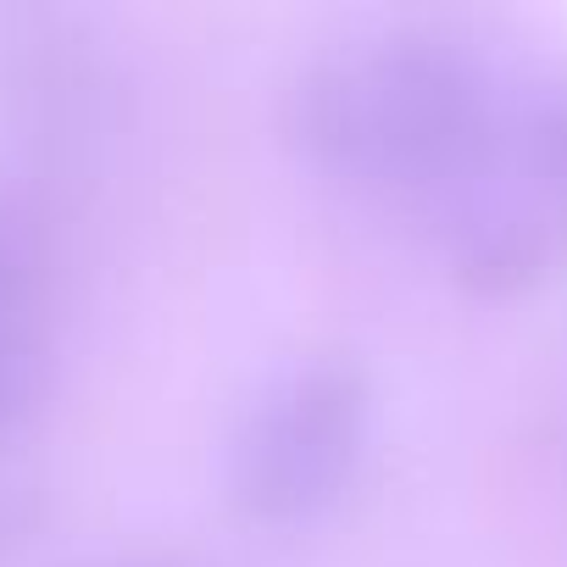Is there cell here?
I'll use <instances>...</instances> for the list:
<instances>
[{"label":"cell","mask_w":567,"mask_h":567,"mask_svg":"<svg viewBox=\"0 0 567 567\" xmlns=\"http://www.w3.org/2000/svg\"><path fill=\"white\" fill-rule=\"evenodd\" d=\"M368 434V384L351 362L318 357L284 373L234 445V495L261 523L312 517L340 495Z\"/></svg>","instance_id":"cell-2"},{"label":"cell","mask_w":567,"mask_h":567,"mask_svg":"<svg viewBox=\"0 0 567 567\" xmlns=\"http://www.w3.org/2000/svg\"><path fill=\"white\" fill-rule=\"evenodd\" d=\"M301 151L334 178L440 200L495 145L484 68L434 34H395L312 62L290 95Z\"/></svg>","instance_id":"cell-1"},{"label":"cell","mask_w":567,"mask_h":567,"mask_svg":"<svg viewBox=\"0 0 567 567\" xmlns=\"http://www.w3.org/2000/svg\"><path fill=\"white\" fill-rule=\"evenodd\" d=\"M534 145H539V167H545V178L567 189V90L539 112V134H534Z\"/></svg>","instance_id":"cell-4"},{"label":"cell","mask_w":567,"mask_h":567,"mask_svg":"<svg viewBox=\"0 0 567 567\" xmlns=\"http://www.w3.org/2000/svg\"><path fill=\"white\" fill-rule=\"evenodd\" d=\"M545 184H523L489 156L434 200L445 217V250L478 290H517L523 278L550 267L561 245V217Z\"/></svg>","instance_id":"cell-3"}]
</instances>
